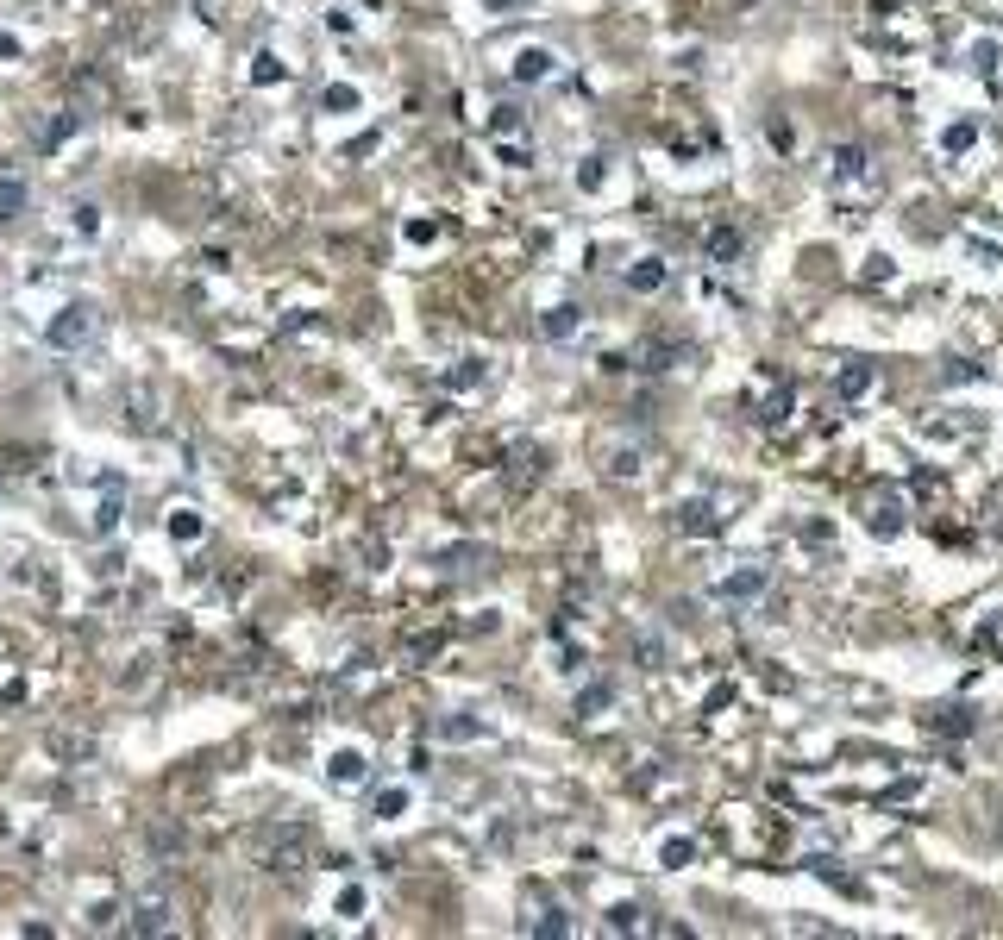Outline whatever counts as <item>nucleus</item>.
Wrapping results in <instances>:
<instances>
[{"label":"nucleus","mask_w":1003,"mask_h":940,"mask_svg":"<svg viewBox=\"0 0 1003 940\" xmlns=\"http://www.w3.org/2000/svg\"><path fill=\"white\" fill-rule=\"evenodd\" d=\"M44 339H51V351H76V345H88L95 339V308L88 301H69V308L44 326Z\"/></svg>","instance_id":"f257e3e1"},{"label":"nucleus","mask_w":1003,"mask_h":940,"mask_svg":"<svg viewBox=\"0 0 1003 940\" xmlns=\"http://www.w3.org/2000/svg\"><path fill=\"white\" fill-rule=\"evenodd\" d=\"M765 590H772V571H765V564H740V571H728L715 583L721 602H759Z\"/></svg>","instance_id":"f03ea898"},{"label":"nucleus","mask_w":1003,"mask_h":940,"mask_svg":"<svg viewBox=\"0 0 1003 940\" xmlns=\"http://www.w3.org/2000/svg\"><path fill=\"white\" fill-rule=\"evenodd\" d=\"M126 928H132V934H163V928H170V903H163V897H145V903H132Z\"/></svg>","instance_id":"7ed1b4c3"},{"label":"nucleus","mask_w":1003,"mask_h":940,"mask_svg":"<svg viewBox=\"0 0 1003 940\" xmlns=\"http://www.w3.org/2000/svg\"><path fill=\"white\" fill-rule=\"evenodd\" d=\"M872 383H878V370H872L866 358H853L841 376H834V395H841V402H859V395H866Z\"/></svg>","instance_id":"20e7f679"},{"label":"nucleus","mask_w":1003,"mask_h":940,"mask_svg":"<svg viewBox=\"0 0 1003 940\" xmlns=\"http://www.w3.org/2000/svg\"><path fill=\"white\" fill-rule=\"evenodd\" d=\"M866 527H872V539H897V533L909 527V508H903L897 496H884V502L872 508V521H866Z\"/></svg>","instance_id":"39448f33"},{"label":"nucleus","mask_w":1003,"mask_h":940,"mask_svg":"<svg viewBox=\"0 0 1003 940\" xmlns=\"http://www.w3.org/2000/svg\"><path fill=\"white\" fill-rule=\"evenodd\" d=\"M552 69H558V57H552V51H540V44H527V51L515 57V82H546Z\"/></svg>","instance_id":"423d86ee"},{"label":"nucleus","mask_w":1003,"mask_h":940,"mask_svg":"<svg viewBox=\"0 0 1003 940\" xmlns=\"http://www.w3.org/2000/svg\"><path fill=\"white\" fill-rule=\"evenodd\" d=\"M665 257H640V264L634 270H627V289H634V295H652V289H665Z\"/></svg>","instance_id":"0eeeda50"},{"label":"nucleus","mask_w":1003,"mask_h":940,"mask_svg":"<svg viewBox=\"0 0 1003 940\" xmlns=\"http://www.w3.org/2000/svg\"><path fill=\"white\" fill-rule=\"evenodd\" d=\"M326 778H333V784H358L364 778V752L358 746H339L333 759H326Z\"/></svg>","instance_id":"6e6552de"},{"label":"nucleus","mask_w":1003,"mask_h":940,"mask_svg":"<svg viewBox=\"0 0 1003 940\" xmlns=\"http://www.w3.org/2000/svg\"><path fill=\"white\" fill-rule=\"evenodd\" d=\"M19 214H26V182H19V176H0V226H13Z\"/></svg>","instance_id":"1a4fd4ad"},{"label":"nucleus","mask_w":1003,"mask_h":940,"mask_svg":"<svg viewBox=\"0 0 1003 940\" xmlns=\"http://www.w3.org/2000/svg\"><path fill=\"white\" fill-rule=\"evenodd\" d=\"M577 320H583V314L571 308V301H558V308H546L540 333H546V339H571V333H577Z\"/></svg>","instance_id":"9d476101"},{"label":"nucleus","mask_w":1003,"mask_h":940,"mask_svg":"<svg viewBox=\"0 0 1003 940\" xmlns=\"http://www.w3.org/2000/svg\"><path fill=\"white\" fill-rule=\"evenodd\" d=\"M721 521H715V508L709 502H684L678 508V533H715Z\"/></svg>","instance_id":"9b49d317"},{"label":"nucleus","mask_w":1003,"mask_h":940,"mask_svg":"<svg viewBox=\"0 0 1003 940\" xmlns=\"http://www.w3.org/2000/svg\"><path fill=\"white\" fill-rule=\"evenodd\" d=\"M740 257V226H715L709 232V264H734Z\"/></svg>","instance_id":"f8f14e48"},{"label":"nucleus","mask_w":1003,"mask_h":940,"mask_svg":"<svg viewBox=\"0 0 1003 940\" xmlns=\"http://www.w3.org/2000/svg\"><path fill=\"white\" fill-rule=\"evenodd\" d=\"M972 145H978V126H972V120H953V126L941 132V151H947V157H966Z\"/></svg>","instance_id":"ddd939ff"},{"label":"nucleus","mask_w":1003,"mask_h":940,"mask_svg":"<svg viewBox=\"0 0 1003 940\" xmlns=\"http://www.w3.org/2000/svg\"><path fill=\"white\" fill-rule=\"evenodd\" d=\"M828 170H834V182H847V176H859V170H866V151H859V145H834Z\"/></svg>","instance_id":"4468645a"},{"label":"nucleus","mask_w":1003,"mask_h":940,"mask_svg":"<svg viewBox=\"0 0 1003 940\" xmlns=\"http://www.w3.org/2000/svg\"><path fill=\"white\" fill-rule=\"evenodd\" d=\"M170 539H176V546H195V539H201V514L195 508H176L170 514Z\"/></svg>","instance_id":"2eb2a0df"},{"label":"nucleus","mask_w":1003,"mask_h":940,"mask_svg":"<svg viewBox=\"0 0 1003 940\" xmlns=\"http://www.w3.org/2000/svg\"><path fill=\"white\" fill-rule=\"evenodd\" d=\"M439 383H446V389H471V383H483V358H458V370H446Z\"/></svg>","instance_id":"dca6fc26"},{"label":"nucleus","mask_w":1003,"mask_h":940,"mask_svg":"<svg viewBox=\"0 0 1003 940\" xmlns=\"http://www.w3.org/2000/svg\"><path fill=\"white\" fill-rule=\"evenodd\" d=\"M615 702V684H590V690H577V715H602Z\"/></svg>","instance_id":"f3484780"},{"label":"nucleus","mask_w":1003,"mask_h":940,"mask_svg":"<svg viewBox=\"0 0 1003 940\" xmlns=\"http://www.w3.org/2000/svg\"><path fill=\"white\" fill-rule=\"evenodd\" d=\"M659 859H665V865H690V859H696V840H684V834H671V840L659 846Z\"/></svg>","instance_id":"a211bd4d"},{"label":"nucleus","mask_w":1003,"mask_h":940,"mask_svg":"<svg viewBox=\"0 0 1003 940\" xmlns=\"http://www.w3.org/2000/svg\"><path fill=\"white\" fill-rule=\"evenodd\" d=\"M609 182V157H583V170H577V188H602Z\"/></svg>","instance_id":"6ab92c4d"},{"label":"nucleus","mask_w":1003,"mask_h":940,"mask_svg":"<svg viewBox=\"0 0 1003 940\" xmlns=\"http://www.w3.org/2000/svg\"><path fill=\"white\" fill-rule=\"evenodd\" d=\"M609 477H640V452H627V445H621V452H609Z\"/></svg>","instance_id":"aec40b11"},{"label":"nucleus","mask_w":1003,"mask_h":940,"mask_svg":"<svg viewBox=\"0 0 1003 940\" xmlns=\"http://www.w3.org/2000/svg\"><path fill=\"white\" fill-rule=\"evenodd\" d=\"M634 928H640V909L634 903H615L609 909V934H634Z\"/></svg>","instance_id":"412c9836"},{"label":"nucleus","mask_w":1003,"mask_h":940,"mask_svg":"<svg viewBox=\"0 0 1003 940\" xmlns=\"http://www.w3.org/2000/svg\"><path fill=\"white\" fill-rule=\"evenodd\" d=\"M320 107H326V113H333V107H339V113H345V107H358V88H352V82L326 88V94H320Z\"/></svg>","instance_id":"4be33fe9"},{"label":"nucleus","mask_w":1003,"mask_h":940,"mask_svg":"<svg viewBox=\"0 0 1003 940\" xmlns=\"http://www.w3.org/2000/svg\"><path fill=\"white\" fill-rule=\"evenodd\" d=\"M483 721H439V740H477Z\"/></svg>","instance_id":"5701e85b"},{"label":"nucleus","mask_w":1003,"mask_h":940,"mask_svg":"<svg viewBox=\"0 0 1003 940\" xmlns=\"http://www.w3.org/2000/svg\"><path fill=\"white\" fill-rule=\"evenodd\" d=\"M69 132H76V113H63V120H57L51 132H44V151H57V145H63V138H69Z\"/></svg>","instance_id":"b1692460"},{"label":"nucleus","mask_w":1003,"mask_h":940,"mask_svg":"<svg viewBox=\"0 0 1003 940\" xmlns=\"http://www.w3.org/2000/svg\"><path fill=\"white\" fill-rule=\"evenodd\" d=\"M408 809V790H383L377 796V815H402Z\"/></svg>","instance_id":"393cba45"},{"label":"nucleus","mask_w":1003,"mask_h":940,"mask_svg":"<svg viewBox=\"0 0 1003 940\" xmlns=\"http://www.w3.org/2000/svg\"><path fill=\"white\" fill-rule=\"evenodd\" d=\"M276 76H283V63H276V57L264 51V57H258V69H251V82H276Z\"/></svg>","instance_id":"a878e982"},{"label":"nucleus","mask_w":1003,"mask_h":940,"mask_svg":"<svg viewBox=\"0 0 1003 940\" xmlns=\"http://www.w3.org/2000/svg\"><path fill=\"white\" fill-rule=\"evenodd\" d=\"M101 226V207H76V232H95Z\"/></svg>","instance_id":"bb28decb"},{"label":"nucleus","mask_w":1003,"mask_h":940,"mask_svg":"<svg viewBox=\"0 0 1003 940\" xmlns=\"http://www.w3.org/2000/svg\"><path fill=\"white\" fill-rule=\"evenodd\" d=\"M565 928H571V922H565V915H558V909L546 915V922H533V934H565Z\"/></svg>","instance_id":"cd10ccee"},{"label":"nucleus","mask_w":1003,"mask_h":940,"mask_svg":"<svg viewBox=\"0 0 1003 940\" xmlns=\"http://www.w3.org/2000/svg\"><path fill=\"white\" fill-rule=\"evenodd\" d=\"M339 909H345V915H364V890L352 884V890H345V897H339Z\"/></svg>","instance_id":"c85d7f7f"},{"label":"nucleus","mask_w":1003,"mask_h":940,"mask_svg":"<svg viewBox=\"0 0 1003 940\" xmlns=\"http://www.w3.org/2000/svg\"><path fill=\"white\" fill-rule=\"evenodd\" d=\"M483 7H496V13H515V7H527V0H483Z\"/></svg>","instance_id":"c756f323"}]
</instances>
